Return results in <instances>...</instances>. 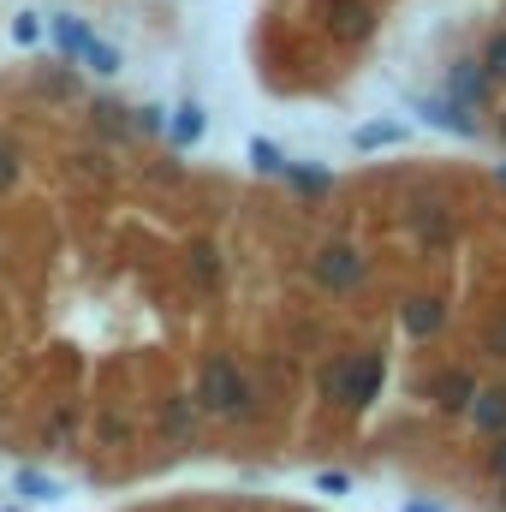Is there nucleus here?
I'll return each instance as SVG.
<instances>
[{
	"label": "nucleus",
	"mask_w": 506,
	"mask_h": 512,
	"mask_svg": "<svg viewBox=\"0 0 506 512\" xmlns=\"http://www.w3.org/2000/svg\"><path fill=\"white\" fill-rule=\"evenodd\" d=\"M393 137H399V126H364V131H358V143H364V149H370V143H393Z\"/></svg>",
	"instance_id": "obj_23"
},
{
	"label": "nucleus",
	"mask_w": 506,
	"mask_h": 512,
	"mask_svg": "<svg viewBox=\"0 0 506 512\" xmlns=\"http://www.w3.org/2000/svg\"><path fill=\"white\" fill-rule=\"evenodd\" d=\"M370 24H376V12H370L364 0H334V6H328V30H334L340 42H364Z\"/></svg>",
	"instance_id": "obj_4"
},
{
	"label": "nucleus",
	"mask_w": 506,
	"mask_h": 512,
	"mask_svg": "<svg viewBox=\"0 0 506 512\" xmlns=\"http://www.w3.org/2000/svg\"><path fill=\"white\" fill-rule=\"evenodd\" d=\"M84 66H90V72H102V78H108V72H120V48H108V42H102V36H90V48H84Z\"/></svg>",
	"instance_id": "obj_16"
},
{
	"label": "nucleus",
	"mask_w": 506,
	"mask_h": 512,
	"mask_svg": "<svg viewBox=\"0 0 506 512\" xmlns=\"http://www.w3.org/2000/svg\"><path fill=\"white\" fill-rule=\"evenodd\" d=\"M423 108H429V114H435L441 126H453V131H477V126H471V114H459L453 102H423Z\"/></svg>",
	"instance_id": "obj_20"
},
{
	"label": "nucleus",
	"mask_w": 506,
	"mask_h": 512,
	"mask_svg": "<svg viewBox=\"0 0 506 512\" xmlns=\"http://www.w3.org/2000/svg\"><path fill=\"white\" fill-rule=\"evenodd\" d=\"M417 233H429V239H447V215H441L435 203H417Z\"/></svg>",
	"instance_id": "obj_18"
},
{
	"label": "nucleus",
	"mask_w": 506,
	"mask_h": 512,
	"mask_svg": "<svg viewBox=\"0 0 506 512\" xmlns=\"http://www.w3.org/2000/svg\"><path fill=\"white\" fill-rule=\"evenodd\" d=\"M161 429H167L173 441H185V435L197 429V399H191V393H173V399H161Z\"/></svg>",
	"instance_id": "obj_7"
},
{
	"label": "nucleus",
	"mask_w": 506,
	"mask_h": 512,
	"mask_svg": "<svg viewBox=\"0 0 506 512\" xmlns=\"http://www.w3.org/2000/svg\"><path fill=\"white\" fill-rule=\"evenodd\" d=\"M483 66H489L495 78H506V30L495 36V42H489V54H483Z\"/></svg>",
	"instance_id": "obj_22"
},
{
	"label": "nucleus",
	"mask_w": 506,
	"mask_h": 512,
	"mask_svg": "<svg viewBox=\"0 0 506 512\" xmlns=\"http://www.w3.org/2000/svg\"><path fill=\"white\" fill-rule=\"evenodd\" d=\"M12 489H18L24 501H60V483H54V477H42L36 465H18V477H12Z\"/></svg>",
	"instance_id": "obj_11"
},
{
	"label": "nucleus",
	"mask_w": 506,
	"mask_h": 512,
	"mask_svg": "<svg viewBox=\"0 0 506 512\" xmlns=\"http://www.w3.org/2000/svg\"><path fill=\"white\" fill-rule=\"evenodd\" d=\"M185 262H191V280H197V286H221V251H215L209 239H197V245L185 251Z\"/></svg>",
	"instance_id": "obj_9"
},
{
	"label": "nucleus",
	"mask_w": 506,
	"mask_h": 512,
	"mask_svg": "<svg viewBox=\"0 0 506 512\" xmlns=\"http://www.w3.org/2000/svg\"><path fill=\"white\" fill-rule=\"evenodd\" d=\"M316 280L334 286V292H352L364 280V256L352 245H328V251H316Z\"/></svg>",
	"instance_id": "obj_3"
},
{
	"label": "nucleus",
	"mask_w": 506,
	"mask_h": 512,
	"mask_svg": "<svg viewBox=\"0 0 506 512\" xmlns=\"http://www.w3.org/2000/svg\"><path fill=\"white\" fill-rule=\"evenodd\" d=\"M48 30H54V48H60L72 66L84 60V48H90V36H96V30H90L84 18H72V12H54V24H48Z\"/></svg>",
	"instance_id": "obj_6"
},
{
	"label": "nucleus",
	"mask_w": 506,
	"mask_h": 512,
	"mask_svg": "<svg viewBox=\"0 0 506 512\" xmlns=\"http://www.w3.org/2000/svg\"><path fill=\"white\" fill-rule=\"evenodd\" d=\"M471 417H477V429H506V387L471 393Z\"/></svg>",
	"instance_id": "obj_10"
},
{
	"label": "nucleus",
	"mask_w": 506,
	"mask_h": 512,
	"mask_svg": "<svg viewBox=\"0 0 506 512\" xmlns=\"http://www.w3.org/2000/svg\"><path fill=\"white\" fill-rule=\"evenodd\" d=\"M90 114H96V126L108 131V137H131V120H126V108H120V102H96V108H90Z\"/></svg>",
	"instance_id": "obj_14"
},
{
	"label": "nucleus",
	"mask_w": 506,
	"mask_h": 512,
	"mask_svg": "<svg viewBox=\"0 0 506 512\" xmlns=\"http://www.w3.org/2000/svg\"><path fill=\"white\" fill-rule=\"evenodd\" d=\"M405 512H435V507H423V501H411V507H405Z\"/></svg>",
	"instance_id": "obj_27"
},
{
	"label": "nucleus",
	"mask_w": 506,
	"mask_h": 512,
	"mask_svg": "<svg viewBox=\"0 0 506 512\" xmlns=\"http://www.w3.org/2000/svg\"><path fill=\"white\" fill-rule=\"evenodd\" d=\"M197 411L227 417V423H239V417H251L256 411L251 382H245V370H239L227 352H215V358L203 364V376H197Z\"/></svg>",
	"instance_id": "obj_1"
},
{
	"label": "nucleus",
	"mask_w": 506,
	"mask_h": 512,
	"mask_svg": "<svg viewBox=\"0 0 506 512\" xmlns=\"http://www.w3.org/2000/svg\"><path fill=\"white\" fill-rule=\"evenodd\" d=\"M405 328L423 340V334H435L441 328V304L435 298H405Z\"/></svg>",
	"instance_id": "obj_12"
},
{
	"label": "nucleus",
	"mask_w": 506,
	"mask_h": 512,
	"mask_svg": "<svg viewBox=\"0 0 506 512\" xmlns=\"http://www.w3.org/2000/svg\"><path fill=\"white\" fill-rule=\"evenodd\" d=\"M489 465H495V477L506 483V441H495V453H489Z\"/></svg>",
	"instance_id": "obj_26"
},
{
	"label": "nucleus",
	"mask_w": 506,
	"mask_h": 512,
	"mask_svg": "<svg viewBox=\"0 0 506 512\" xmlns=\"http://www.w3.org/2000/svg\"><path fill=\"white\" fill-rule=\"evenodd\" d=\"M489 352H495V358H506V316L489 328Z\"/></svg>",
	"instance_id": "obj_24"
},
{
	"label": "nucleus",
	"mask_w": 506,
	"mask_h": 512,
	"mask_svg": "<svg viewBox=\"0 0 506 512\" xmlns=\"http://www.w3.org/2000/svg\"><path fill=\"white\" fill-rule=\"evenodd\" d=\"M429 393H435V405H441V411H465V405H471V393H477V382H471L465 370H447V376H435Z\"/></svg>",
	"instance_id": "obj_8"
},
{
	"label": "nucleus",
	"mask_w": 506,
	"mask_h": 512,
	"mask_svg": "<svg viewBox=\"0 0 506 512\" xmlns=\"http://www.w3.org/2000/svg\"><path fill=\"white\" fill-rule=\"evenodd\" d=\"M78 173L84 179H102V155H78Z\"/></svg>",
	"instance_id": "obj_25"
},
{
	"label": "nucleus",
	"mask_w": 506,
	"mask_h": 512,
	"mask_svg": "<svg viewBox=\"0 0 506 512\" xmlns=\"http://www.w3.org/2000/svg\"><path fill=\"white\" fill-rule=\"evenodd\" d=\"M381 352H358V358H334L328 370H322V393L328 399H340V405H370L376 399V387H381Z\"/></svg>",
	"instance_id": "obj_2"
},
{
	"label": "nucleus",
	"mask_w": 506,
	"mask_h": 512,
	"mask_svg": "<svg viewBox=\"0 0 506 512\" xmlns=\"http://www.w3.org/2000/svg\"><path fill=\"white\" fill-rule=\"evenodd\" d=\"M72 441H78V405H72V399H60V405L42 417V447H48V453H66Z\"/></svg>",
	"instance_id": "obj_5"
},
{
	"label": "nucleus",
	"mask_w": 506,
	"mask_h": 512,
	"mask_svg": "<svg viewBox=\"0 0 506 512\" xmlns=\"http://www.w3.org/2000/svg\"><path fill=\"white\" fill-rule=\"evenodd\" d=\"M251 161L262 167V173H286V161H280V149H274V143H262V137L251 143Z\"/></svg>",
	"instance_id": "obj_21"
},
{
	"label": "nucleus",
	"mask_w": 506,
	"mask_h": 512,
	"mask_svg": "<svg viewBox=\"0 0 506 512\" xmlns=\"http://www.w3.org/2000/svg\"><path fill=\"white\" fill-rule=\"evenodd\" d=\"M102 441H108V447H126L131 441V423L120 411H102Z\"/></svg>",
	"instance_id": "obj_19"
},
{
	"label": "nucleus",
	"mask_w": 506,
	"mask_h": 512,
	"mask_svg": "<svg viewBox=\"0 0 506 512\" xmlns=\"http://www.w3.org/2000/svg\"><path fill=\"white\" fill-rule=\"evenodd\" d=\"M18 179H24V155H18L12 131H0V197H6V191H18Z\"/></svg>",
	"instance_id": "obj_13"
},
{
	"label": "nucleus",
	"mask_w": 506,
	"mask_h": 512,
	"mask_svg": "<svg viewBox=\"0 0 506 512\" xmlns=\"http://www.w3.org/2000/svg\"><path fill=\"white\" fill-rule=\"evenodd\" d=\"M197 137H203V108L185 102V108L173 114V143H197Z\"/></svg>",
	"instance_id": "obj_15"
},
{
	"label": "nucleus",
	"mask_w": 506,
	"mask_h": 512,
	"mask_svg": "<svg viewBox=\"0 0 506 512\" xmlns=\"http://www.w3.org/2000/svg\"><path fill=\"white\" fill-rule=\"evenodd\" d=\"M12 42H18V48L42 42V18H36V12H18V18H12Z\"/></svg>",
	"instance_id": "obj_17"
}]
</instances>
